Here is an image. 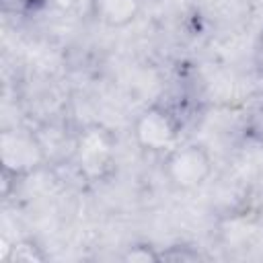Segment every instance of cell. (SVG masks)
Here are the masks:
<instances>
[{
	"label": "cell",
	"mask_w": 263,
	"mask_h": 263,
	"mask_svg": "<svg viewBox=\"0 0 263 263\" xmlns=\"http://www.w3.org/2000/svg\"><path fill=\"white\" fill-rule=\"evenodd\" d=\"M164 173L175 187L193 189V187H199L210 177L212 160H210V154L203 150V146H197V144L179 146L168 152Z\"/></svg>",
	"instance_id": "obj_1"
},
{
	"label": "cell",
	"mask_w": 263,
	"mask_h": 263,
	"mask_svg": "<svg viewBox=\"0 0 263 263\" xmlns=\"http://www.w3.org/2000/svg\"><path fill=\"white\" fill-rule=\"evenodd\" d=\"M134 136L138 144L146 150L152 152L173 150L179 136V121L168 109L150 107L136 119Z\"/></svg>",
	"instance_id": "obj_2"
},
{
	"label": "cell",
	"mask_w": 263,
	"mask_h": 263,
	"mask_svg": "<svg viewBox=\"0 0 263 263\" xmlns=\"http://www.w3.org/2000/svg\"><path fill=\"white\" fill-rule=\"evenodd\" d=\"M39 148L35 140L21 132H4L2 134V162L6 173L29 171L39 162Z\"/></svg>",
	"instance_id": "obj_3"
},
{
	"label": "cell",
	"mask_w": 263,
	"mask_h": 263,
	"mask_svg": "<svg viewBox=\"0 0 263 263\" xmlns=\"http://www.w3.org/2000/svg\"><path fill=\"white\" fill-rule=\"evenodd\" d=\"M113 140L101 127H88L78 140V158L84 168H101L111 158Z\"/></svg>",
	"instance_id": "obj_4"
},
{
	"label": "cell",
	"mask_w": 263,
	"mask_h": 263,
	"mask_svg": "<svg viewBox=\"0 0 263 263\" xmlns=\"http://www.w3.org/2000/svg\"><path fill=\"white\" fill-rule=\"evenodd\" d=\"M140 8H142L140 0H90L92 16L101 25L111 29H121L134 23Z\"/></svg>",
	"instance_id": "obj_5"
},
{
	"label": "cell",
	"mask_w": 263,
	"mask_h": 263,
	"mask_svg": "<svg viewBox=\"0 0 263 263\" xmlns=\"http://www.w3.org/2000/svg\"><path fill=\"white\" fill-rule=\"evenodd\" d=\"M6 261H18V263H37L43 261L45 255L41 253V249L33 242V240H18L10 247V253L4 255Z\"/></svg>",
	"instance_id": "obj_6"
},
{
	"label": "cell",
	"mask_w": 263,
	"mask_h": 263,
	"mask_svg": "<svg viewBox=\"0 0 263 263\" xmlns=\"http://www.w3.org/2000/svg\"><path fill=\"white\" fill-rule=\"evenodd\" d=\"M197 259H201V255L191 247H171L158 253V261H197Z\"/></svg>",
	"instance_id": "obj_7"
},
{
	"label": "cell",
	"mask_w": 263,
	"mask_h": 263,
	"mask_svg": "<svg viewBox=\"0 0 263 263\" xmlns=\"http://www.w3.org/2000/svg\"><path fill=\"white\" fill-rule=\"evenodd\" d=\"M255 66L263 74V29H261V33L257 37V43H255Z\"/></svg>",
	"instance_id": "obj_8"
}]
</instances>
